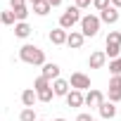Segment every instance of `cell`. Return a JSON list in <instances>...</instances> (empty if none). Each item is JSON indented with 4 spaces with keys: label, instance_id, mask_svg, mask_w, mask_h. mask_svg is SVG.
<instances>
[{
    "label": "cell",
    "instance_id": "obj_23",
    "mask_svg": "<svg viewBox=\"0 0 121 121\" xmlns=\"http://www.w3.org/2000/svg\"><path fill=\"white\" fill-rule=\"evenodd\" d=\"M104 100H107V102H112V104H119V102H121V90H109Z\"/></svg>",
    "mask_w": 121,
    "mask_h": 121
},
{
    "label": "cell",
    "instance_id": "obj_5",
    "mask_svg": "<svg viewBox=\"0 0 121 121\" xmlns=\"http://www.w3.org/2000/svg\"><path fill=\"white\" fill-rule=\"evenodd\" d=\"M102 102H104V93H102V90L90 88V90L83 95V104H88V107H93V109H97Z\"/></svg>",
    "mask_w": 121,
    "mask_h": 121
},
{
    "label": "cell",
    "instance_id": "obj_9",
    "mask_svg": "<svg viewBox=\"0 0 121 121\" xmlns=\"http://www.w3.org/2000/svg\"><path fill=\"white\" fill-rule=\"evenodd\" d=\"M43 78H48L50 83L55 81V78H59V64H55V62H45L43 64V74H40Z\"/></svg>",
    "mask_w": 121,
    "mask_h": 121
},
{
    "label": "cell",
    "instance_id": "obj_31",
    "mask_svg": "<svg viewBox=\"0 0 121 121\" xmlns=\"http://www.w3.org/2000/svg\"><path fill=\"white\" fill-rule=\"evenodd\" d=\"M109 5H112L114 10H121V0H109Z\"/></svg>",
    "mask_w": 121,
    "mask_h": 121
},
{
    "label": "cell",
    "instance_id": "obj_30",
    "mask_svg": "<svg viewBox=\"0 0 121 121\" xmlns=\"http://www.w3.org/2000/svg\"><path fill=\"white\" fill-rule=\"evenodd\" d=\"M45 3H48L50 7H59V5H62V0H45Z\"/></svg>",
    "mask_w": 121,
    "mask_h": 121
},
{
    "label": "cell",
    "instance_id": "obj_10",
    "mask_svg": "<svg viewBox=\"0 0 121 121\" xmlns=\"http://www.w3.org/2000/svg\"><path fill=\"white\" fill-rule=\"evenodd\" d=\"M104 62H107V57H104L102 50H95V52H90V57H88V67H90V69H102Z\"/></svg>",
    "mask_w": 121,
    "mask_h": 121
},
{
    "label": "cell",
    "instance_id": "obj_8",
    "mask_svg": "<svg viewBox=\"0 0 121 121\" xmlns=\"http://www.w3.org/2000/svg\"><path fill=\"white\" fill-rule=\"evenodd\" d=\"M116 112H119V109H116V104H112V102H107V100L97 107V114H100V119H102V121L114 119V116H116Z\"/></svg>",
    "mask_w": 121,
    "mask_h": 121
},
{
    "label": "cell",
    "instance_id": "obj_34",
    "mask_svg": "<svg viewBox=\"0 0 121 121\" xmlns=\"http://www.w3.org/2000/svg\"><path fill=\"white\" fill-rule=\"evenodd\" d=\"M52 121H67V119H62V116H59V119H52Z\"/></svg>",
    "mask_w": 121,
    "mask_h": 121
},
{
    "label": "cell",
    "instance_id": "obj_25",
    "mask_svg": "<svg viewBox=\"0 0 121 121\" xmlns=\"http://www.w3.org/2000/svg\"><path fill=\"white\" fill-rule=\"evenodd\" d=\"M90 5H93L97 12H102V10H107V7H109V0H90Z\"/></svg>",
    "mask_w": 121,
    "mask_h": 121
},
{
    "label": "cell",
    "instance_id": "obj_2",
    "mask_svg": "<svg viewBox=\"0 0 121 121\" xmlns=\"http://www.w3.org/2000/svg\"><path fill=\"white\" fill-rule=\"evenodd\" d=\"M78 24H81L83 38H95V36L100 33V17H97V14H83Z\"/></svg>",
    "mask_w": 121,
    "mask_h": 121
},
{
    "label": "cell",
    "instance_id": "obj_18",
    "mask_svg": "<svg viewBox=\"0 0 121 121\" xmlns=\"http://www.w3.org/2000/svg\"><path fill=\"white\" fill-rule=\"evenodd\" d=\"M50 10H52V7L45 3V0H40V3H36V5H33V12H36L38 17H45V14H50Z\"/></svg>",
    "mask_w": 121,
    "mask_h": 121
},
{
    "label": "cell",
    "instance_id": "obj_14",
    "mask_svg": "<svg viewBox=\"0 0 121 121\" xmlns=\"http://www.w3.org/2000/svg\"><path fill=\"white\" fill-rule=\"evenodd\" d=\"M12 29H14V36H17V38H22V40H26V38L31 36V31H33V29H31L26 22H17Z\"/></svg>",
    "mask_w": 121,
    "mask_h": 121
},
{
    "label": "cell",
    "instance_id": "obj_22",
    "mask_svg": "<svg viewBox=\"0 0 121 121\" xmlns=\"http://www.w3.org/2000/svg\"><path fill=\"white\" fill-rule=\"evenodd\" d=\"M45 88H50V81H48V78H43V76H38V78L33 81V90L38 93V90H45Z\"/></svg>",
    "mask_w": 121,
    "mask_h": 121
},
{
    "label": "cell",
    "instance_id": "obj_12",
    "mask_svg": "<svg viewBox=\"0 0 121 121\" xmlns=\"http://www.w3.org/2000/svg\"><path fill=\"white\" fill-rule=\"evenodd\" d=\"M116 22H119V10H114L112 5L100 12V24H116Z\"/></svg>",
    "mask_w": 121,
    "mask_h": 121
},
{
    "label": "cell",
    "instance_id": "obj_26",
    "mask_svg": "<svg viewBox=\"0 0 121 121\" xmlns=\"http://www.w3.org/2000/svg\"><path fill=\"white\" fill-rule=\"evenodd\" d=\"M109 90H121V76H112L109 78Z\"/></svg>",
    "mask_w": 121,
    "mask_h": 121
},
{
    "label": "cell",
    "instance_id": "obj_1",
    "mask_svg": "<svg viewBox=\"0 0 121 121\" xmlns=\"http://www.w3.org/2000/svg\"><path fill=\"white\" fill-rule=\"evenodd\" d=\"M19 59L26 64H33V67H43L45 64V52L38 48V45H31V43H24L19 48Z\"/></svg>",
    "mask_w": 121,
    "mask_h": 121
},
{
    "label": "cell",
    "instance_id": "obj_21",
    "mask_svg": "<svg viewBox=\"0 0 121 121\" xmlns=\"http://www.w3.org/2000/svg\"><path fill=\"white\" fill-rule=\"evenodd\" d=\"M38 116H36V109H29V107H24L22 109V114H19V121H36Z\"/></svg>",
    "mask_w": 121,
    "mask_h": 121
},
{
    "label": "cell",
    "instance_id": "obj_35",
    "mask_svg": "<svg viewBox=\"0 0 121 121\" xmlns=\"http://www.w3.org/2000/svg\"><path fill=\"white\" fill-rule=\"evenodd\" d=\"M36 121H45V119H36Z\"/></svg>",
    "mask_w": 121,
    "mask_h": 121
},
{
    "label": "cell",
    "instance_id": "obj_7",
    "mask_svg": "<svg viewBox=\"0 0 121 121\" xmlns=\"http://www.w3.org/2000/svg\"><path fill=\"white\" fill-rule=\"evenodd\" d=\"M83 43H86V38H83L81 31H69V33H67V43H64V45H69L71 50H81Z\"/></svg>",
    "mask_w": 121,
    "mask_h": 121
},
{
    "label": "cell",
    "instance_id": "obj_16",
    "mask_svg": "<svg viewBox=\"0 0 121 121\" xmlns=\"http://www.w3.org/2000/svg\"><path fill=\"white\" fill-rule=\"evenodd\" d=\"M107 48L102 50L104 52V57H109V59H116V57H121V45H114V43H104Z\"/></svg>",
    "mask_w": 121,
    "mask_h": 121
},
{
    "label": "cell",
    "instance_id": "obj_33",
    "mask_svg": "<svg viewBox=\"0 0 121 121\" xmlns=\"http://www.w3.org/2000/svg\"><path fill=\"white\" fill-rule=\"evenodd\" d=\"M29 3H31V5H36V3H40V0H29Z\"/></svg>",
    "mask_w": 121,
    "mask_h": 121
},
{
    "label": "cell",
    "instance_id": "obj_20",
    "mask_svg": "<svg viewBox=\"0 0 121 121\" xmlns=\"http://www.w3.org/2000/svg\"><path fill=\"white\" fill-rule=\"evenodd\" d=\"M36 97H38V102H45V104H48V102H52L55 95H52V88H45V90H38Z\"/></svg>",
    "mask_w": 121,
    "mask_h": 121
},
{
    "label": "cell",
    "instance_id": "obj_3",
    "mask_svg": "<svg viewBox=\"0 0 121 121\" xmlns=\"http://www.w3.org/2000/svg\"><path fill=\"white\" fill-rule=\"evenodd\" d=\"M81 22V10L78 7H67L64 12H62V17H59V29H64V31H71L76 24Z\"/></svg>",
    "mask_w": 121,
    "mask_h": 121
},
{
    "label": "cell",
    "instance_id": "obj_37",
    "mask_svg": "<svg viewBox=\"0 0 121 121\" xmlns=\"http://www.w3.org/2000/svg\"><path fill=\"white\" fill-rule=\"evenodd\" d=\"M0 26H3V24H0Z\"/></svg>",
    "mask_w": 121,
    "mask_h": 121
},
{
    "label": "cell",
    "instance_id": "obj_13",
    "mask_svg": "<svg viewBox=\"0 0 121 121\" xmlns=\"http://www.w3.org/2000/svg\"><path fill=\"white\" fill-rule=\"evenodd\" d=\"M64 100H67L69 107H83V93L81 90H69L64 95Z\"/></svg>",
    "mask_w": 121,
    "mask_h": 121
},
{
    "label": "cell",
    "instance_id": "obj_27",
    "mask_svg": "<svg viewBox=\"0 0 121 121\" xmlns=\"http://www.w3.org/2000/svg\"><path fill=\"white\" fill-rule=\"evenodd\" d=\"M74 7H78V10H86V7H90V0H76V3H74Z\"/></svg>",
    "mask_w": 121,
    "mask_h": 121
},
{
    "label": "cell",
    "instance_id": "obj_29",
    "mask_svg": "<svg viewBox=\"0 0 121 121\" xmlns=\"http://www.w3.org/2000/svg\"><path fill=\"white\" fill-rule=\"evenodd\" d=\"M22 5H26V0H10V7L14 10V7H22Z\"/></svg>",
    "mask_w": 121,
    "mask_h": 121
},
{
    "label": "cell",
    "instance_id": "obj_36",
    "mask_svg": "<svg viewBox=\"0 0 121 121\" xmlns=\"http://www.w3.org/2000/svg\"><path fill=\"white\" fill-rule=\"evenodd\" d=\"M95 121H102V119H95Z\"/></svg>",
    "mask_w": 121,
    "mask_h": 121
},
{
    "label": "cell",
    "instance_id": "obj_28",
    "mask_svg": "<svg viewBox=\"0 0 121 121\" xmlns=\"http://www.w3.org/2000/svg\"><path fill=\"white\" fill-rule=\"evenodd\" d=\"M76 121H95V119H93V116H90L88 112H81V114L76 116Z\"/></svg>",
    "mask_w": 121,
    "mask_h": 121
},
{
    "label": "cell",
    "instance_id": "obj_32",
    "mask_svg": "<svg viewBox=\"0 0 121 121\" xmlns=\"http://www.w3.org/2000/svg\"><path fill=\"white\" fill-rule=\"evenodd\" d=\"M116 67H119V76H121V57H116Z\"/></svg>",
    "mask_w": 121,
    "mask_h": 121
},
{
    "label": "cell",
    "instance_id": "obj_17",
    "mask_svg": "<svg viewBox=\"0 0 121 121\" xmlns=\"http://www.w3.org/2000/svg\"><path fill=\"white\" fill-rule=\"evenodd\" d=\"M0 24H3V26H14V24H17V19H14L12 10H5V12H0Z\"/></svg>",
    "mask_w": 121,
    "mask_h": 121
},
{
    "label": "cell",
    "instance_id": "obj_6",
    "mask_svg": "<svg viewBox=\"0 0 121 121\" xmlns=\"http://www.w3.org/2000/svg\"><path fill=\"white\" fill-rule=\"evenodd\" d=\"M50 88H52V95L55 97H64L71 88H69V81L67 78H62V76H59V78H55L52 83H50Z\"/></svg>",
    "mask_w": 121,
    "mask_h": 121
},
{
    "label": "cell",
    "instance_id": "obj_19",
    "mask_svg": "<svg viewBox=\"0 0 121 121\" xmlns=\"http://www.w3.org/2000/svg\"><path fill=\"white\" fill-rule=\"evenodd\" d=\"M12 14H14V19H17V22H26V17H29V7H26V5L14 7V10H12Z\"/></svg>",
    "mask_w": 121,
    "mask_h": 121
},
{
    "label": "cell",
    "instance_id": "obj_24",
    "mask_svg": "<svg viewBox=\"0 0 121 121\" xmlns=\"http://www.w3.org/2000/svg\"><path fill=\"white\" fill-rule=\"evenodd\" d=\"M104 43H114V45H121V31H109L107 40Z\"/></svg>",
    "mask_w": 121,
    "mask_h": 121
},
{
    "label": "cell",
    "instance_id": "obj_4",
    "mask_svg": "<svg viewBox=\"0 0 121 121\" xmlns=\"http://www.w3.org/2000/svg\"><path fill=\"white\" fill-rule=\"evenodd\" d=\"M69 81V88L71 90H90V76L88 74H83V71H74L71 74V78H67Z\"/></svg>",
    "mask_w": 121,
    "mask_h": 121
},
{
    "label": "cell",
    "instance_id": "obj_15",
    "mask_svg": "<svg viewBox=\"0 0 121 121\" xmlns=\"http://www.w3.org/2000/svg\"><path fill=\"white\" fill-rule=\"evenodd\" d=\"M38 102V97H36V90L33 88H26L24 93H22V104L24 107H29V109H33V104Z\"/></svg>",
    "mask_w": 121,
    "mask_h": 121
},
{
    "label": "cell",
    "instance_id": "obj_11",
    "mask_svg": "<svg viewBox=\"0 0 121 121\" xmlns=\"http://www.w3.org/2000/svg\"><path fill=\"white\" fill-rule=\"evenodd\" d=\"M67 33H69V31H64V29L57 26V29H52V31L48 33V40H50L52 45H64V43H67Z\"/></svg>",
    "mask_w": 121,
    "mask_h": 121
}]
</instances>
